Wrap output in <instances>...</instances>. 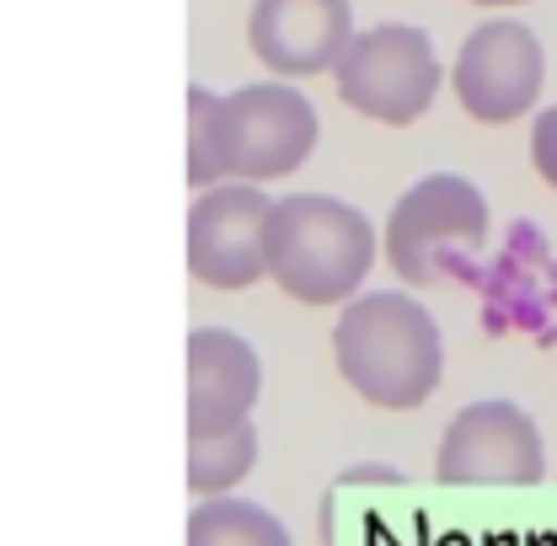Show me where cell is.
Masks as SVG:
<instances>
[{"mask_svg":"<svg viewBox=\"0 0 557 546\" xmlns=\"http://www.w3.org/2000/svg\"><path fill=\"white\" fill-rule=\"evenodd\" d=\"M269 278L300 306H348L381 258V236L364 209L333 194H289L269 214L263 236Z\"/></svg>","mask_w":557,"mask_h":546,"instance_id":"3","label":"cell"},{"mask_svg":"<svg viewBox=\"0 0 557 546\" xmlns=\"http://www.w3.org/2000/svg\"><path fill=\"white\" fill-rule=\"evenodd\" d=\"M252 467H258V429L242 423V429L214 434V439H188V467H183V477H188V493L220 498V493H231L236 482L247 477Z\"/></svg>","mask_w":557,"mask_h":546,"instance_id":"12","label":"cell"},{"mask_svg":"<svg viewBox=\"0 0 557 546\" xmlns=\"http://www.w3.org/2000/svg\"><path fill=\"white\" fill-rule=\"evenodd\" d=\"M531 161H536L542 183L557 188V108L536 113V124H531Z\"/></svg>","mask_w":557,"mask_h":546,"instance_id":"13","label":"cell"},{"mask_svg":"<svg viewBox=\"0 0 557 546\" xmlns=\"http://www.w3.org/2000/svg\"><path fill=\"white\" fill-rule=\"evenodd\" d=\"M434 477L450 487H536L547 477L536 418L504 397L461 408L434 450Z\"/></svg>","mask_w":557,"mask_h":546,"instance_id":"6","label":"cell"},{"mask_svg":"<svg viewBox=\"0 0 557 546\" xmlns=\"http://www.w3.org/2000/svg\"><path fill=\"white\" fill-rule=\"evenodd\" d=\"M547 80V54L542 38L515 22V16H493L483 27L467 33L456 65H450V86L456 102L478 119V124H515L536 108Z\"/></svg>","mask_w":557,"mask_h":546,"instance_id":"7","label":"cell"},{"mask_svg":"<svg viewBox=\"0 0 557 546\" xmlns=\"http://www.w3.org/2000/svg\"><path fill=\"white\" fill-rule=\"evenodd\" d=\"M269 214L274 199L252 183H225L199 194L183 231L188 273L209 289H252L258 278H269V258H263Z\"/></svg>","mask_w":557,"mask_h":546,"instance_id":"8","label":"cell"},{"mask_svg":"<svg viewBox=\"0 0 557 546\" xmlns=\"http://www.w3.org/2000/svg\"><path fill=\"white\" fill-rule=\"evenodd\" d=\"M333 80H338L344 108H354L359 119L386 124V129H408L434 108L445 75H440V54H434L423 27L381 22L348 44Z\"/></svg>","mask_w":557,"mask_h":546,"instance_id":"5","label":"cell"},{"mask_svg":"<svg viewBox=\"0 0 557 546\" xmlns=\"http://www.w3.org/2000/svg\"><path fill=\"white\" fill-rule=\"evenodd\" d=\"M487 231H493V220H487L483 188L456 172H429L397 199L386 236H381V252L403 284L434 289V284L472 273V263L487 247Z\"/></svg>","mask_w":557,"mask_h":546,"instance_id":"4","label":"cell"},{"mask_svg":"<svg viewBox=\"0 0 557 546\" xmlns=\"http://www.w3.org/2000/svg\"><path fill=\"white\" fill-rule=\"evenodd\" d=\"M322 139V119L306 102V91L284 80L236 86L231 97H214L209 86H188V183L214 188L220 177L236 183H274L311 161Z\"/></svg>","mask_w":557,"mask_h":546,"instance_id":"1","label":"cell"},{"mask_svg":"<svg viewBox=\"0 0 557 546\" xmlns=\"http://www.w3.org/2000/svg\"><path fill=\"white\" fill-rule=\"evenodd\" d=\"M183 546H295L284 520L247 498H205L188 514Z\"/></svg>","mask_w":557,"mask_h":546,"instance_id":"11","label":"cell"},{"mask_svg":"<svg viewBox=\"0 0 557 546\" xmlns=\"http://www.w3.org/2000/svg\"><path fill=\"white\" fill-rule=\"evenodd\" d=\"M472 5H525V0H472Z\"/></svg>","mask_w":557,"mask_h":546,"instance_id":"14","label":"cell"},{"mask_svg":"<svg viewBox=\"0 0 557 546\" xmlns=\"http://www.w3.org/2000/svg\"><path fill=\"white\" fill-rule=\"evenodd\" d=\"M252 54L274 75H322L338 70L354 33V5L348 0H252L247 16Z\"/></svg>","mask_w":557,"mask_h":546,"instance_id":"10","label":"cell"},{"mask_svg":"<svg viewBox=\"0 0 557 546\" xmlns=\"http://www.w3.org/2000/svg\"><path fill=\"white\" fill-rule=\"evenodd\" d=\"M333 359L348 392H359L370 408L413 412L440 392L445 338L423 300L403 289H370L338 311Z\"/></svg>","mask_w":557,"mask_h":546,"instance_id":"2","label":"cell"},{"mask_svg":"<svg viewBox=\"0 0 557 546\" xmlns=\"http://www.w3.org/2000/svg\"><path fill=\"white\" fill-rule=\"evenodd\" d=\"M183 375H188V397H183L188 439H214V434L242 429L252 402H258V392H263L258 353L231 327H199V333H188Z\"/></svg>","mask_w":557,"mask_h":546,"instance_id":"9","label":"cell"}]
</instances>
